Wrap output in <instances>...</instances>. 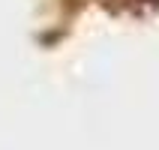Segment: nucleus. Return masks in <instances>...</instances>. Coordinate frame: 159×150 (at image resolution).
Masks as SVG:
<instances>
[{"mask_svg": "<svg viewBox=\"0 0 159 150\" xmlns=\"http://www.w3.org/2000/svg\"><path fill=\"white\" fill-rule=\"evenodd\" d=\"M156 3H159V0H156Z\"/></svg>", "mask_w": 159, "mask_h": 150, "instance_id": "f257e3e1", "label": "nucleus"}]
</instances>
